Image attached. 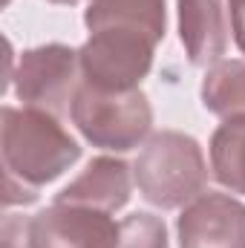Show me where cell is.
<instances>
[{"mask_svg": "<svg viewBox=\"0 0 245 248\" xmlns=\"http://www.w3.org/2000/svg\"><path fill=\"white\" fill-rule=\"evenodd\" d=\"M214 176L234 193H245V116L225 119L211 136Z\"/></svg>", "mask_w": 245, "mask_h": 248, "instance_id": "7c38bea8", "label": "cell"}, {"mask_svg": "<svg viewBox=\"0 0 245 248\" xmlns=\"http://www.w3.org/2000/svg\"><path fill=\"white\" fill-rule=\"evenodd\" d=\"M231 3V23H234V41L245 52V0H228Z\"/></svg>", "mask_w": 245, "mask_h": 248, "instance_id": "9a60e30c", "label": "cell"}, {"mask_svg": "<svg viewBox=\"0 0 245 248\" xmlns=\"http://www.w3.org/2000/svg\"><path fill=\"white\" fill-rule=\"evenodd\" d=\"M0 156L3 205H29L38 199V187L78 162L81 147L55 116L35 107H3Z\"/></svg>", "mask_w": 245, "mask_h": 248, "instance_id": "6da1fadb", "label": "cell"}, {"mask_svg": "<svg viewBox=\"0 0 245 248\" xmlns=\"http://www.w3.org/2000/svg\"><path fill=\"white\" fill-rule=\"evenodd\" d=\"M153 41L141 29L104 26L90 32V41L78 49L84 84L104 93H130L138 90L153 66Z\"/></svg>", "mask_w": 245, "mask_h": 248, "instance_id": "277c9868", "label": "cell"}, {"mask_svg": "<svg viewBox=\"0 0 245 248\" xmlns=\"http://www.w3.org/2000/svg\"><path fill=\"white\" fill-rule=\"evenodd\" d=\"M12 78L23 107L44 110L55 119L72 113V101L84 84L78 52L63 44H46L23 52Z\"/></svg>", "mask_w": 245, "mask_h": 248, "instance_id": "5b68a950", "label": "cell"}, {"mask_svg": "<svg viewBox=\"0 0 245 248\" xmlns=\"http://www.w3.org/2000/svg\"><path fill=\"white\" fill-rule=\"evenodd\" d=\"M179 38L193 66L222 61L228 49V26L222 0H176Z\"/></svg>", "mask_w": 245, "mask_h": 248, "instance_id": "9c48e42d", "label": "cell"}, {"mask_svg": "<svg viewBox=\"0 0 245 248\" xmlns=\"http://www.w3.org/2000/svg\"><path fill=\"white\" fill-rule=\"evenodd\" d=\"M202 104L208 113L222 119L245 116V61H216L202 81Z\"/></svg>", "mask_w": 245, "mask_h": 248, "instance_id": "8fae6325", "label": "cell"}, {"mask_svg": "<svg viewBox=\"0 0 245 248\" xmlns=\"http://www.w3.org/2000/svg\"><path fill=\"white\" fill-rule=\"evenodd\" d=\"M176 231L179 248H245V205L228 193H199Z\"/></svg>", "mask_w": 245, "mask_h": 248, "instance_id": "52a82bcc", "label": "cell"}, {"mask_svg": "<svg viewBox=\"0 0 245 248\" xmlns=\"http://www.w3.org/2000/svg\"><path fill=\"white\" fill-rule=\"evenodd\" d=\"M69 116L87 141L116 153L133 150L153 124L150 101L141 90L104 93L90 84H81Z\"/></svg>", "mask_w": 245, "mask_h": 248, "instance_id": "3957f363", "label": "cell"}, {"mask_svg": "<svg viewBox=\"0 0 245 248\" xmlns=\"http://www.w3.org/2000/svg\"><path fill=\"white\" fill-rule=\"evenodd\" d=\"M130 190H133V176H130L127 162L113 159V156H98L81 170V176H75L55 196V202L87 205V208L113 214L127 205Z\"/></svg>", "mask_w": 245, "mask_h": 248, "instance_id": "ba28073f", "label": "cell"}, {"mask_svg": "<svg viewBox=\"0 0 245 248\" xmlns=\"http://www.w3.org/2000/svg\"><path fill=\"white\" fill-rule=\"evenodd\" d=\"M29 219H32V217L9 214V217L3 219V228H0V248H32V240H29Z\"/></svg>", "mask_w": 245, "mask_h": 248, "instance_id": "5bb4252c", "label": "cell"}, {"mask_svg": "<svg viewBox=\"0 0 245 248\" xmlns=\"http://www.w3.org/2000/svg\"><path fill=\"white\" fill-rule=\"evenodd\" d=\"M84 23L90 32L104 26L141 29L153 41L165 38V0H90L84 12Z\"/></svg>", "mask_w": 245, "mask_h": 248, "instance_id": "30bf717a", "label": "cell"}, {"mask_svg": "<svg viewBox=\"0 0 245 248\" xmlns=\"http://www.w3.org/2000/svg\"><path fill=\"white\" fill-rule=\"evenodd\" d=\"M49 3H61V6H75L78 0H49Z\"/></svg>", "mask_w": 245, "mask_h": 248, "instance_id": "2e32d148", "label": "cell"}, {"mask_svg": "<svg viewBox=\"0 0 245 248\" xmlns=\"http://www.w3.org/2000/svg\"><path fill=\"white\" fill-rule=\"evenodd\" d=\"M32 248H116L119 222L107 211L55 202L29 219Z\"/></svg>", "mask_w": 245, "mask_h": 248, "instance_id": "8992f818", "label": "cell"}, {"mask_svg": "<svg viewBox=\"0 0 245 248\" xmlns=\"http://www.w3.org/2000/svg\"><path fill=\"white\" fill-rule=\"evenodd\" d=\"M116 248H168V228L153 214H130L119 222Z\"/></svg>", "mask_w": 245, "mask_h": 248, "instance_id": "4fadbf2b", "label": "cell"}, {"mask_svg": "<svg viewBox=\"0 0 245 248\" xmlns=\"http://www.w3.org/2000/svg\"><path fill=\"white\" fill-rule=\"evenodd\" d=\"M133 179L150 205L168 211L193 202L205 190L208 165L196 139L176 130H162L144 141L133 165Z\"/></svg>", "mask_w": 245, "mask_h": 248, "instance_id": "7a4b0ae2", "label": "cell"}]
</instances>
